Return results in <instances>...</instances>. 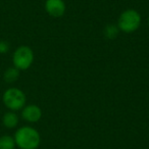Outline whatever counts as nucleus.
Masks as SVG:
<instances>
[{"label":"nucleus","mask_w":149,"mask_h":149,"mask_svg":"<svg viewBox=\"0 0 149 149\" xmlns=\"http://www.w3.org/2000/svg\"><path fill=\"white\" fill-rule=\"evenodd\" d=\"M34 61V52L29 46H19L13 55V66L19 70H26Z\"/></svg>","instance_id":"obj_4"},{"label":"nucleus","mask_w":149,"mask_h":149,"mask_svg":"<svg viewBox=\"0 0 149 149\" xmlns=\"http://www.w3.org/2000/svg\"><path fill=\"white\" fill-rule=\"evenodd\" d=\"M19 77V70H17V68L13 66L5 70L4 74H3V79L6 83H13L15 82Z\"/></svg>","instance_id":"obj_8"},{"label":"nucleus","mask_w":149,"mask_h":149,"mask_svg":"<svg viewBox=\"0 0 149 149\" xmlns=\"http://www.w3.org/2000/svg\"><path fill=\"white\" fill-rule=\"evenodd\" d=\"M15 138L9 135H3L0 137V149H15Z\"/></svg>","instance_id":"obj_9"},{"label":"nucleus","mask_w":149,"mask_h":149,"mask_svg":"<svg viewBox=\"0 0 149 149\" xmlns=\"http://www.w3.org/2000/svg\"><path fill=\"white\" fill-rule=\"evenodd\" d=\"M118 27L116 25H107L104 29V36L107 39H114L118 35Z\"/></svg>","instance_id":"obj_10"},{"label":"nucleus","mask_w":149,"mask_h":149,"mask_svg":"<svg viewBox=\"0 0 149 149\" xmlns=\"http://www.w3.org/2000/svg\"><path fill=\"white\" fill-rule=\"evenodd\" d=\"M2 101L9 110L17 111L23 109L24 106L26 105V95L21 89L11 87L5 90L3 93Z\"/></svg>","instance_id":"obj_2"},{"label":"nucleus","mask_w":149,"mask_h":149,"mask_svg":"<svg viewBox=\"0 0 149 149\" xmlns=\"http://www.w3.org/2000/svg\"><path fill=\"white\" fill-rule=\"evenodd\" d=\"M45 10L52 17H60L65 13V3L63 0H46Z\"/></svg>","instance_id":"obj_5"},{"label":"nucleus","mask_w":149,"mask_h":149,"mask_svg":"<svg viewBox=\"0 0 149 149\" xmlns=\"http://www.w3.org/2000/svg\"><path fill=\"white\" fill-rule=\"evenodd\" d=\"M9 49V45L5 41H0V53H5Z\"/></svg>","instance_id":"obj_11"},{"label":"nucleus","mask_w":149,"mask_h":149,"mask_svg":"<svg viewBox=\"0 0 149 149\" xmlns=\"http://www.w3.org/2000/svg\"><path fill=\"white\" fill-rule=\"evenodd\" d=\"M140 13L134 9H127L118 17V27L124 33H132L140 27Z\"/></svg>","instance_id":"obj_3"},{"label":"nucleus","mask_w":149,"mask_h":149,"mask_svg":"<svg viewBox=\"0 0 149 149\" xmlns=\"http://www.w3.org/2000/svg\"><path fill=\"white\" fill-rule=\"evenodd\" d=\"M13 138L19 149H37L41 141L38 131L29 126L17 129Z\"/></svg>","instance_id":"obj_1"},{"label":"nucleus","mask_w":149,"mask_h":149,"mask_svg":"<svg viewBox=\"0 0 149 149\" xmlns=\"http://www.w3.org/2000/svg\"><path fill=\"white\" fill-rule=\"evenodd\" d=\"M2 124L7 129L15 128L19 124V116L15 111H11V110L5 112L2 118Z\"/></svg>","instance_id":"obj_7"},{"label":"nucleus","mask_w":149,"mask_h":149,"mask_svg":"<svg viewBox=\"0 0 149 149\" xmlns=\"http://www.w3.org/2000/svg\"><path fill=\"white\" fill-rule=\"evenodd\" d=\"M148 26H149V19H148Z\"/></svg>","instance_id":"obj_12"},{"label":"nucleus","mask_w":149,"mask_h":149,"mask_svg":"<svg viewBox=\"0 0 149 149\" xmlns=\"http://www.w3.org/2000/svg\"><path fill=\"white\" fill-rule=\"evenodd\" d=\"M42 110L38 105L35 104H29L25 105L22 110V118L29 123H36L41 118Z\"/></svg>","instance_id":"obj_6"}]
</instances>
